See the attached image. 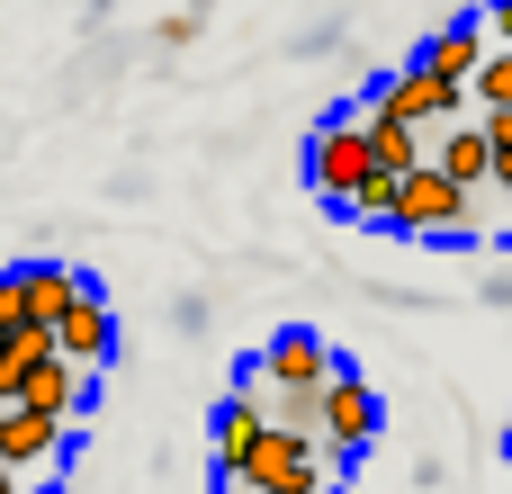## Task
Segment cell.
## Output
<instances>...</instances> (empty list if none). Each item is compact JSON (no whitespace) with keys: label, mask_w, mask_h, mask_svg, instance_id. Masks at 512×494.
Listing matches in <instances>:
<instances>
[{"label":"cell","mask_w":512,"mask_h":494,"mask_svg":"<svg viewBox=\"0 0 512 494\" xmlns=\"http://www.w3.org/2000/svg\"><path fill=\"white\" fill-rule=\"evenodd\" d=\"M225 486H243V494H333V450L315 432H270L261 423V441L243 450V468L216 477V494Z\"/></svg>","instance_id":"cell-1"},{"label":"cell","mask_w":512,"mask_h":494,"mask_svg":"<svg viewBox=\"0 0 512 494\" xmlns=\"http://www.w3.org/2000/svg\"><path fill=\"white\" fill-rule=\"evenodd\" d=\"M378 423H387L378 387H369L360 369H342V360H333V378L315 387V441L333 450V468H342V459H360V450H378Z\"/></svg>","instance_id":"cell-2"},{"label":"cell","mask_w":512,"mask_h":494,"mask_svg":"<svg viewBox=\"0 0 512 494\" xmlns=\"http://www.w3.org/2000/svg\"><path fill=\"white\" fill-rule=\"evenodd\" d=\"M306 171H315V198H324V207H351V189L378 171V162H369V126H360V108L315 126V144H306Z\"/></svg>","instance_id":"cell-3"},{"label":"cell","mask_w":512,"mask_h":494,"mask_svg":"<svg viewBox=\"0 0 512 494\" xmlns=\"http://www.w3.org/2000/svg\"><path fill=\"white\" fill-rule=\"evenodd\" d=\"M468 216H477V189H459L450 171H405L396 180V234H468Z\"/></svg>","instance_id":"cell-4"},{"label":"cell","mask_w":512,"mask_h":494,"mask_svg":"<svg viewBox=\"0 0 512 494\" xmlns=\"http://www.w3.org/2000/svg\"><path fill=\"white\" fill-rule=\"evenodd\" d=\"M54 360H72V369H108V360H117V315H108L99 279H81L72 306L54 315Z\"/></svg>","instance_id":"cell-5"},{"label":"cell","mask_w":512,"mask_h":494,"mask_svg":"<svg viewBox=\"0 0 512 494\" xmlns=\"http://www.w3.org/2000/svg\"><path fill=\"white\" fill-rule=\"evenodd\" d=\"M369 108H378V117H405V126H450V117L468 108V90H450V81H432L423 63H405L396 81H378Z\"/></svg>","instance_id":"cell-6"},{"label":"cell","mask_w":512,"mask_h":494,"mask_svg":"<svg viewBox=\"0 0 512 494\" xmlns=\"http://www.w3.org/2000/svg\"><path fill=\"white\" fill-rule=\"evenodd\" d=\"M63 441H72V423H54V414H36V405H0V468L45 477V468L63 459Z\"/></svg>","instance_id":"cell-7"},{"label":"cell","mask_w":512,"mask_h":494,"mask_svg":"<svg viewBox=\"0 0 512 494\" xmlns=\"http://www.w3.org/2000/svg\"><path fill=\"white\" fill-rule=\"evenodd\" d=\"M90 270H63V261H18L9 270V297H18V324H36V333H54V315L72 306V288H81Z\"/></svg>","instance_id":"cell-8"},{"label":"cell","mask_w":512,"mask_h":494,"mask_svg":"<svg viewBox=\"0 0 512 494\" xmlns=\"http://www.w3.org/2000/svg\"><path fill=\"white\" fill-rule=\"evenodd\" d=\"M261 378H270V387H324V378H333V351H324V333H306V324H279V333H270V351H261Z\"/></svg>","instance_id":"cell-9"},{"label":"cell","mask_w":512,"mask_h":494,"mask_svg":"<svg viewBox=\"0 0 512 494\" xmlns=\"http://www.w3.org/2000/svg\"><path fill=\"white\" fill-rule=\"evenodd\" d=\"M432 171H450L459 189H486L495 180V144H486V117H450L441 144H432Z\"/></svg>","instance_id":"cell-10"},{"label":"cell","mask_w":512,"mask_h":494,"mask_svg":"<svg viewBox=\"0 0 512 494\" xmlns=\"http://www.w3.org/2000/svg\"><path fill=\"white\" fill-rule=\"evenodd\" d=\"M9 405H36V414L72 423V414L90 405V369H72V360H36V369L18 378V396H9Z\"/></svg>","instance_id":"cell-11"},{"label":"cell","mask_w":512,"mask_h":494,"mask_svg":"<svg viewBox=\"0 0 512 494\" xmlns=\"http://www.w3.org/2000/svg\"><path fill=\"white\" fill-rule=\"evenodd\" d=\"M252 387H261V378H252ZM252 387H234V396L207 414V450H216V477H234V468H243V450L261 441V396H252Z\"/></svg>","instance_id":"cell-12"},{"label":"cell","mask_w":512,"mask_h":494,"mask_svg":"<svg viewBox=\"0 0 512 494\" xmlns=\"http://www.w3.org/2000/svg\"><path fill=\"white\" fill-rule=\"evenodd\" d=\"M414 63H423L432 81H450V90H468V72L486 63V27H477V18H450V27H441V36H432V45L414 54Z\"/></svg>","instance_id":"cell-13"},{"label":"cell","mask_w":512,"mask_h":494,"mask_svg":"<svg viewBox=\"0 0 512 494\" xmlns=\"http://www.w3.org/2000/svg\"><path fill=\"white\" fill-rule=\"evenodd\" d=\"M360 126H369V162H378L387 180H405V171H423V162H432L423 126H405V117H378V108H360Z\"/></svg>","instance_id":"cell-14"},{"label":"cell","mask_w":512,"mask_h":494,"mask_svg":"<svg viewBox=\"0 0 512 494\" xmlns=\"http://www.w3.org/2000/svg\"><path fill=\"white\" fill-rule=\"evenodd\" d=\"M468 108H512V45H486V63L468 72Z\"/></svg>","instance_id":"cell-15"},{"label":"cell","mask_w":512,"mask_h":494,"mask_svg":"<svg viewBox=\"0 0 512 494\" xmlns=\"http://www.w3.org/2000/svg\"><path fill=\"white\" fill-rule=\"evenodd\" d=\"M342 216H360V225H387V234H396V180H387V171H369V180L351 189V207H342Z\"/></svg>","instance_id":"cell-16"},{"label":"cell","mask_w":512,"mask_h":494,"mask_svg":"<svg viewBox=\"0 0 512 494\" xmlns=\"http://www.w3.org/2000/svg\"><path fill=\"white\" fill-rule=\"evenodd\" d=\"M486 117V144H495V189L512 198V108H477Z\"/></svg>","instance_id":"cell-17"},{"label":"cell","mask_w":512,"mask_h":494,"mask_svg":"<svg viewBox=\"0 0 512 494\" xmlns=\"http://www.w3.org/2000/svg\"><path fill=\"white\" fill-rule=\"evenodd\" d=\"M477 27H486V45H512V0H486V18H477Z\"/></svg>","instance_id":"cell-18"},{"label":"cell","mask_w":512,"mask_h":494,"mask_svg":"<svg viewBox=\"0 0 512 494\" xmlns=\"http://www.w3.org/2000/svg\"><path fill=\"white\" fill-rule=\"evenodd\" d=\"M0 494H18V468H0Z\"/></svg>","instance_id":"cell-19"},{"label":"cell","mask_w":512,"mask_h":494,"mask_svg":"<svg viewBox=\"0 0 512 494\" xmlns=\"http://www.w3.org/2000/svg\"><path fill=\"white\" fill-rule=\"evenodd\" d=\"M504 468H512V423H504Z\"/></svg>","instance_id":"cell-20"},{"label":"cell","mask_w":512,"mask_h":494,"mask_svg":"<svg viewBox=\"0 0 512 494\" xmlns=\"http://www.w3.org/2000/svg\"><path fill=\"white\" fill-rule=\"evenodd\" d=\"M9 333H18V324H0V342H9Z\"/></svg>","instance_id":"cell-21"}]
</instances>
